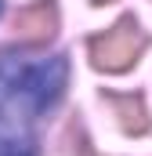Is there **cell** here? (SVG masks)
Segmentation results:
<instances>
[{
  "mask_svg": "<svg viewBox=\"0 0 152 156\" xmlns=\"http://www.w3.org/2000/svg\"><path fill=\"white\" fill-rule=\"evenodd\" d=\"M65 58L0 55V156H36V116L65 91Z\"/></svg>",
  "mask_w": 152,
  "mask_h": 156,
  "instance_id": "6da1fadb",
  "label": "cell"
},
{
  "mask_svg": "<svg viewBox=\"0 0 152 156\" xmlns=\"http://www.w3.org/2000/svg\"><path fill=\"white\" fill-rule=\"evenodd\" d=\"M145 44L149 40L141 33L138 18L134 15H123L112 29H105V33H98V37L91 40V66L102 69V73H127L141 58Z\"/></svg>",
  "mask_w": 152,
  "mask_h": 156,
  "instance_id": "7a4b0ae2",
  "label": "cell"
},
{
  "mask_svg": "<svg viewBox=\"0 0 152 156\" xmlns=\"http://www.w3.org/2000/svg\"><path fill=\"white\" fill-rule=\"evenodd\" d=\"M58 29V7L51 0H36L33 7H22L15 18V33L26 44H47Z\"/></svg>",
  "mask_w": 152,
  "mask_h": 156,
  "instance_id": "3957f363",
  "label": "cell"
},
{
  "mask_svg": "<svg viewBox=\"0 0 152 156\" xmlns=\"http://www.w3.org/2000/svg\"><path fill=\"white\" fill-rule=\"evenodd\" d=\"M109 105L119 113L123 131H130V134H145V131H149V113H145V105H141L138 94H112Z\"/></svg>",
  "mask_w": 152,
  "mask_h": 156,
  "instance_id": "277c9868",
  "label": "cell"
},
{
  "mask_svg": "<svg viewBox=\"0 0 152 156\" xmlns=\"http://www.w3.org/2000/svg\"><path fill=\"white\" fill-rule=\"evenodd\" d=\"M94 4H112V0H94Z\"/></svg>",
  "mask_w": 152,
  "mask_h": 156,
  "instance_id": "5b68a950",
  "label": "cell"
},
{
  "mask_svg": "<svg viewBox=\"0 0 152 156\" xmlns=\"http://www.w3.org/2000/svg\"><path fill=\"white\" fill-rule=\"evenodd\" d=\"M83 156H94V153H83Z\"/></svg>",
  "mask_w": 152,
  "mask_h": 156,
  "instance_id": "8992f818",
  "label": "cell"
}]
</instances>
